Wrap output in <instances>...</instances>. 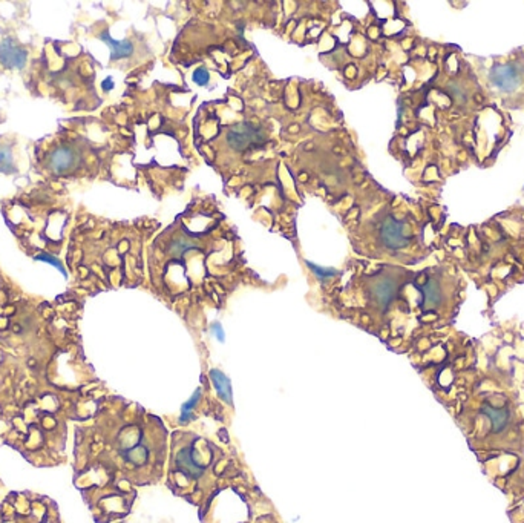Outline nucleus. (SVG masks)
<instances>
[{
    "mask_svg": "<svg viewBox=\"0 0 524 523\" xmlns=\"http://www.w3.org/2000/svg\"><path fill=\"white\" fill-rule=\"evenodd\" d=\"M210 379H212L213 387H215V390H217L219 398L224 401L226 404L231 405L233 404V392H231V384H230L229 377L222 372L213 369L210 372Z\"/></svg>",
    "mask_w": 524,
    "mask_h": 523,
    "instance_id": "11",
    "label": "nucleus"
},
{
    "mask_svg": "<svg viewBox=\"0 0 524 523\" xmlns=\"http://www.w3.org/2000/svg\"><path fill=\"white\" fill-rule=\"evenodd\" d=\"M267 141V134L264 129L251 123H238L230 128L227 134V143L233 151L244 152L249 149H256L264 146Z\"/></svg>",
    "mask_w": 524,
    "mask_h": 523,
    "instance_id": "1",
    "label": "nucleus"
},
{
    "mask_svg": "<svg viewBox=\"0 0 524 523\" xmlns=\"http://www.w3.org/2000/svg\"><path fill=\"white\" fill-rule=\"evenodd\" d=\"M489 80L500 91L512 92L521 85V71L513 63L495 65L489 72Z\"/></svg>",
    "mask_w": 524,
    "mask_h": 523,
    "instance_id": "4",
    "label": "nucleus"
},
{
    "mask_svg": "<svg viewBox=\"0 0 524 523\" xmlns=\"http://www.w3.org/2000/svg\"><path fill=\"white\" fill-rule=\"evenodd\" d=\"M200 399H201V389H198L195 393H193L192 398H190L186 404L182 405V409H181V418H180V421H181L182 424H184V422H187V421H190V419H193V414H192L193 406H195V405L200 402Z\"/></svg>",
    "mask_w": 524,
    "mask_h": 523,
    "instance_id": "14",
    "label": "nucleus"
},
{
    "mask_svg": "<svg viewBox=\"0 0 524 523\" xmlns=\"http://www.w3.org/2000/svg\"><path fill=\"white\" fill-rule=\"evenodd\" d=\"M209 80H210V74L207 70H204V68H198V70H195V72H193V82H195L197 85L206 86Z\"/></svg>",
    "mask_w": 524,
    "mask_h": 523,
    "instance_id": "18",
    "label": "nucleus"
},
{
    "mask_svg": "<svg viewBox=\"0 0 524 523\" xmlns=\"http://www.w3.org/2000/svg\"><path fill=\"white\" fill-rule=\"evenodd\" d=\"M483 413L488 416V419L491 422V428L492 433H501L509 427L511 424V411L506 409V406H484Z\"/></svg>",
    "mask_w": 524,
    "mask_h": 523,
    "instance_id": "8",
    "label": "nucleus"
},
{
    "mask_svg": "<svg viewBox=\"0 0 524 523\" xmlns=\"http://www.w3.org/2000/svg\"><path fill=\"white\" fill-rule=\"evenodd\" d=\"M212 333L218 338V341H224V332H222V327L218 323L212 324Z\"/></svg>",
    "mask_w": 524,
    "mask_h": 523,
    "instance_id": "19",
    "label": "nucleus"
},
{
    "mask_svg": "<svg viewBox=\"0 0 524 523\" xmlns=\"http://www.w3.org/2000/svg\"><path fill=\"white\" fill-rule=\"evenodd\" d=\"M381 241L385 247L391 250H400L406 247L411 241L406 222L388 215L381 226Z\"/></svg>",
    "mask_w": 524,
    "mask_h": 523,
    "instance_id": "2",
    "label": "nucleus"
},
{
    "mask_svg": "<svg viewBox=\"0 0 524 523\" xmlns=\"http://www.w3.org/2000/svg\"><path fill=\"white\" fill-rule=\"evenodd\" d=\"M16 172L17 169L14 164L11 148H9L8 144H0V173L11 176V173H16Z\"/></svg>",
    "mask_w": 524,
    "mask_h": 523,
    "instance_id": "12",
    "label": "nucleus"
},
{
    "mask_svg": "<svg viewBox=\"0 0 524 523\" xmlns=\"http://www.w3.org/2000/svg\"><path fill=\"white\" fill-rule=\"evenodd\" d=\"M34 259L36 261H43V263H48V264H51V266H54L57 270H60V272H62V275L66 278L67 276V274H66V269L63 267V263H62V261L60 259H58V258H55L54 255H51V254H46V252H43V254H40V255H37V257H34Z\"/></svg>",
    "mask_w": 524,
    "mask_h": 523,
    "instance_id": "16",
    "label": "nucleus"
},
{
    "mask_svg": "<svg viewBox=\"0 0 524 523\" xmlns=\"http://www.w3.org/2000/svg\"><path fill=\"white\" fill-rule=\"evenodd\" d=\"M102 88H103V91H111V90L114 88V82H112V77H108V79H106V80L103 82V85H102Z\"/></svg>",
    "mask_w": 524,
    "mask_h": 523,
    "instance_id": "20",
    "label": "nucleus"
},
{
    "mask_svg": "<svg viewBox=\"0 0 524 523\" xmlns=\"http://www.w3.org/2000/svg\"><path fill=\"white\" fill-rule=\"evenodd\" d=\"M190 249H197V244L193 243L192 239H187V238H178V239H175L173 243H172V247H170L172 254H173V255H177V257H181V255L184 254V252H187V250H190Z\"/></svg>",
    "mask_w": 524,
    "mask_h": 523,
    "instance_id": "15",
    "label": "nucleus"
},
{
    "mask_svg": "<svg viewBox=\"0 0 524 523\" xmlns=\"http://www.w3.org/2000/svg\"><path fill=\"white\" fill-rule=\"evenodd\" d=\"M100 41H103L111 50V60H121L128 59L133 53V45L131 41H115L111 37L108 31H103L100 34Z\"/></svg>",
    "mask_w": 524,
    "mask_h": 523,
    "instance_id": "9",
    "label": "nucleus"
},
{
    "mask_svg": "<svg viewBox=\"0 0 524 523\" xmlns=\"http://www.w3.org/2000/svg\"><path fill=\"white\" fill-rule=\"evenodd\" d=\"M420 292L423 296V308H435L442 303V287L437 279H428L426 283L420 287Z\"/></svg>",
    "mask_w": 524,
    "mask_h": 523,
    "instance_id": "10",
    "label": "nucleus"
},
{
    "mask_svg": "<svg viewBox=\"0 0 524 523\" xmlns=\"http://www.w3.org/2000/svg\"><path fill=\"white\" fill-rule=\"evenodd\" d=\"M307 266L310 267V270H313V274L320 278V279H328V278H333L337 270L336 269H329V267H320L315 263H310V261H307Z\"/></svg>",
    "mask_w": 524,
    "mask_h": 523,
    "instance_id": "17",
    "label": "nucleus"
},
{
    "mask_svg": "<svg viewBox=\"0 0 524 523\" xmlns=\"http://www.w3.org/2000/svg\"><path fill=\"white\" fill-rule=\"evenodd\" d=\"M175 465H177L178 471L189 479H198L204 473V467L195 456V450H193V447H186L180 450L177 453V456H175Z\"/></svg>",
    "mask_w": 524,
    "mask_h": 523,
    "instance_id": "6",
    "label": "nucleus"
},
{
    "mask_svg": "<svg viewBox=\"0 0 524 523\" xmlns=\"http://www.w3.org/2000/svg\"><path fill=\"white\" fill-rule=\"evenodd\" d=\"M82 164V155L72 146H58L48 158V166L57 173V176H65L75 169H79Z\"/></svg>",
    "mask_w": 524,
    "mask_h": 523,
    "instance_id": "3",
    "label": "nucleus"
},
{
    "mask_svg": "<svg viewBox=\"0 0 524 523\" xmlns=\"http://www.w3.org/2000/svg\"><path fill=\"white\" fill-rule=\"evenodd\" d=\"M148 456H149V451L141 443L135 445V447L126 451V459L135 465H143L146 460H148Z\"/></svg>",
    "mask_w": 524,
    "mask_h": 523,
    "instance_id": "13",
    "label": "nucleus"
},
{
    "mask_svg": "<svg viewBox=\"0 0 524 523\" xmlns=\"http://www.w3.org/2000/svg\"><path fill=\"white\" fill-rule=\"evenodd\" d=\"M28 62V51L13 37H5L0 42V65L5 70H23Z\"/></svg>",
    "mask_w": 524,
    "mask_h": 523,
    "instance_id": "5",
    "label": "nucleus"
},
{
    "mask_svg": "<svg viewBox=\"0 0 524 523\" xmlns=\"http://www.w3.org/2000/svg\"><path fill=\"white\" fill-rule=\"evenodd\" d=\"M397 289H399V284H397V281L393 276H385L382 279H378L371 289V295L376 304L378 307L386 308L394 301Z\"/></svg>",
    "mask_w": 524,
    "mask_h": 523,
    "instance_id": "7",
    "label": "nucleus"
}]
</instances>
